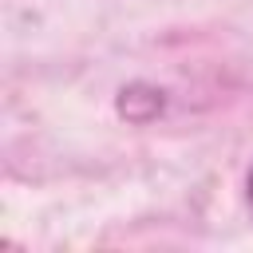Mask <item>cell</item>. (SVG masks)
Returning <instances> with one entry per match:
<instances>
[{
	"label": "cell",
	"instance_id": "cell-1",
	"mask_svg": "<svg viewBox=\"0 0 253 253\" xmlns=\"http://www.w3.org/2000/svg\"><path fill=\"white\" fill-rule=\"evenodd\" d=\"M249 202H253V170H249Z\"/></svg>",
	"mask_w": 253,
	"mask_h": 253
}]
</instances>
